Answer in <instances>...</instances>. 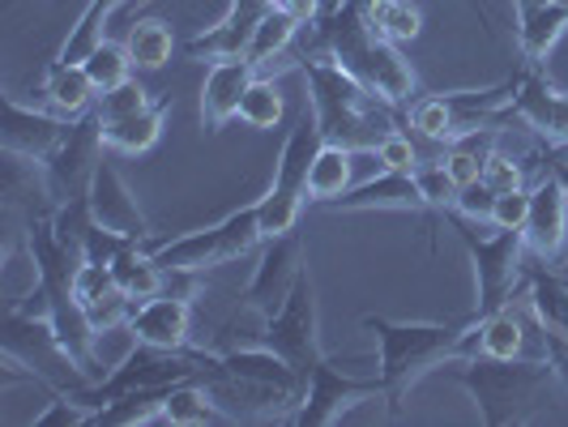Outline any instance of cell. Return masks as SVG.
<instances>
[{
  "mask_svg": "<svg viewBox=\"0 0 568 427\" xmlns=\"http://www.w3.org/2000/svg\"><path fill=\"white\" fill-rule=\"evenodd\" d=\"M440 223L462 240V248H466L470 265H475V291H479L475 313L487 316L496 313V308H505V304H513V291L526 278V265H521L526 240H521V231L491 227L484 235L479 231L484 223H470L457 210H440Z\"/></svg>",
  "mask_w": 568,
  "mask_h": 427,
  "instance_id": "cell-8",
  "label": "cell"
},
{
  "mask_svg": "<svg viewBox=\"0 0 568 427\" xmlns=\"http://www.w3.org/2000/svg\"><path fill=\"white\" fill-rule=\"evenodd\" d=\"M300 30H304V22H300L286 4H274V9L261 18V27H256L253 43H248L244 57L253 60L261 73H265L274 60H278V69H300V60H295V39H300Z\"/></svg>",
  "mask_w": 568,
  "mask_h": 427,
  "instance_id": "cell-20",
  "label": "cell"
},
{
  "mask_svg": "<svg viewBox=\"0 0 568 427\" xmlns=\"http://www.w3.org/2000/svg\"><path fill=\"white\" fill-rule=\"evenodd\" d=\"M103 150H108V145H103V120H99V112L78 115L73 129L64 133V142L43 159V184H48L52 205L85 197L90 175H94V167H99Z\"/></svg>",
  "mask_w": 568,
  "mask_h": 427,
  "instance_id": "cell-12",
  "label": "cell"
},
{
  "mask_svg": "<svg viewBox=\"0 0 568 427\" xmlns=\"http://www.w3.org/2000/svg\"><path fill=\"white\" fill-rule=\"evenodd\" d=\"M115 274V283H120V291L129 295V299H150V295H163L171 286V274L159 265V256L150 253V244L145 240H129L120 253L108 261Z\"/></svg>",
  "mask_w": 568,
  "mask_h": 427,
  "instance_id": "cell-22",
  "label": "cell"
},
{
  "mask_svg": "<svg viewBox=\"0 0 568 427\" xmlns=\"http://www.w3.org/2000/svg\"><path fill=\"white\" fill-rule=\"evenodd\" d=\"M308 265V248H304V231H286V235H274L261 244V256H256L253 274L244 283V295H240V308L253 313L256 321L274 316L283 308L286 291L295 286L300 270Z\"/></svg>",
  "mask_w": 568,
  "mask_h": 427,
  "instance_id": "cell-11",
  "label": "cell"
},
{
  "mask_svg": "<svg viewBox=\"0 0 568 427\" xmlns=\"http://www.w3.org/2000/svg\"><path fill=\"white\" fill-rule=\"evenodd\" d=\"M457 201V184L440 159H427L410 171H385L364 184H351L342 197L321 205L325 214H364V210H410V214H440Z\"/></svg>",
  "mask_w": 568,
  "mask_h": 427,
  "instance_id": "cell-6",
  "label": "cell"
},
{
  "mask_svg": "<svg viewBox=\"0 0 568 427\" xmlns=\"http://www.w3.org/2000/svg\"><path fill=\"white\" fill-rule=\"evenodd\" d=\"M359 329L376 342V376L385 385L389 419H402V401L424 376L479 350V313L454 321H389L364 313Z\"/></svg>",
  "mask_w": 568,
  "mask_h": 427,
  "instance_id": "cell-1",
  "label": "cell"
},
{
  "mask_svg": "<svg viewBox=\"0 0 568 427\" xmlns=\"http://www.w3.org/2000/svg\"><path fill=\"white\" fill-rule=\"evenodd\" d=\"M124 329L150 346H189L193 342V304H189V295H175L168 286L163 295L142 299Z\"/></svg>",
  "mask_w": 568,
  "mask_h": 427,
  "instance_id": "cell-19",
  "label": "cell"
},
{
  "mask_svg": "<svg viewBox=\"0 0 568 427\" xmlns=\"http://www.w3.org/2000/svg\"><path fill=\"white\" fill-rule=\"evenodd\" d=\"M521 316L513 313V304L496 308V313L479 316V350L491 359H517L521 355Z\"/></svg>",
  "mask_w": 568,
  "mask_h": 427,
  "instance_id": "cell-31",
  "label": "cell"
},
{
  "mask_svg": "<svg viewBox=\"0 0 568 427\" xmlns=\"http://www.w3.org/2000/svg\"><path fill=\"white\" fill-rule=\"evenodd\" d=\"M163 401H168V389H133V394H120V398L103 401V406L94 410L90 427L159 424V415H163Z\"/></svg>",
  "mask_w": 568,
  "mask_h": 427,
  "instance_id": "cell-29",
  "label": "cell"
},
{
  "mask_svg": "<svg viewBox=\"0 0 568 427\" xmlns=\"http://www.w3.org/2000/svg\"><path fill=\"white\" fill-rule=\"evenodd\" d=\"M513 4H517V18H521V13H530V9H539L542 0H513Z\"/></svg>",
  "mask_w": 568,
  "mask_h": 427,
  "instance_id": "cell-43",
  "label": "cell"
},
{
  "mask_svg": "<svg viewBox=\"0 0 568 427\" xmlns=\"http://www.w3.org/2000/svg\"><path fill=\"white\" fill-rule=\"evenodd\" d=\"M283 90L274 85V78H256L248 85V94H244V103H240V120L248 124V129H278L283 124Z\"/></svg>",
  "mask_w": 568,
  "mask_h": 427,
  "instance_id": "cell-34",
  "label": "cell"
},
{
  "mask_svg": "<svg viewBox=\"0 0 568 427\" xmlns=\"http://www.w3.org/2000/svg\"><path fill=\"white\" fill-rule=\"evenodd\" d=\"M0 115H4V120H0V150L34 159V163H43V159L64 142V133L73 129L69 115H57L52 108H48V112H43V108H27V103H18L13 94L0 99Z\"/></svg>",
  "mask_w": 568,
  "mask_h": 427,
  "instance_id": "cell-14",
  "label": "cell"
},
{
  "mask_svg": "<svg viewBox=\"0 0 568 427\" xmlns=\"http://www.w3.org/2000/svg\"><path fill=\"white\" fill-rule=\"evenodd\" d=\"M150 103H154V99H150V90H145L138 78H129V82L103 90V94H99V103H94V112H99V120L108 124V120H124V115H133V112H145Z\"/></svg>",
  "mask_w": 568,
  "mask_h": 427,
  "instance_id": "cell-35",
  "label": "cell"
},
{
  "mask_svg": "<svg viewBox=\"0 0 568 427\" xmlns=\"http://www.w3.org/2000/svg\"><path fill=\"white\" fill-rule=\"evenodd\" d=\"M124 0H85L82 13H78V22L69 27V34L60 39L57 57L52 60H64V64H82L99 43H103V30H108V18H112L115 9H120Z\"/></svg>",
  "mask_w": 568,
  "mask_h": 427,
  "instance_id": "cell-27",
  "label": "cell"
},
{
  "mask_svg": "<svg viewBox=\"0 0 568 427\" xmlns=\"http://www.w3.org/2000/svg\"><path fill=\"white\" fill-rule=\"evenodd\" d=\"M449 380L457 389H466V398L475 401L479 419L487 427H517L535 419L556 380V368L547 359H491L484 350L454 359L449 364Z\"/></svg>",
  "mask_w": 568,
  "mask_h": 427,
  "instance_id": "cell-4",
  "label": "cell"
},
{
  "mask_svg": "<svg viewBox=\"0 0 568 427\" xmlns=\"http://www.w3.org/2000/svg\"><path fill=\"white\" fill-rule=\"evenodd\" d=\"M85 64V73H90V82L99 85V94L103 90H112V85H120V82H129L133 78V57H129V48L124 43H112V39H103L90 57L82 60Z\"/></svg>",
  "mask_w": 568,
  "mask_h": 427,
  "instance_id": "cell-33",
  "label": "cell"
},
{
  "mask_svg": "<svg viewBox=\"0 0 568 427\" xmlns=\"http://www.w3.org/2000/svg\"><path fill=\"white\" fill-rule=\"evenodd\" d=\"M351 154L355 150H346L338 142H325L316 150L313 171H308V201L313 205H329L351 189Z\"/></svg>",
  "mask_w": 568,
  "mask_h": 427,
  "instance_id": "cell-28",
  "label": "cell"
},
{
  "mask_svg": "<svg viewBox=\"0 0 568 427\" xmlns=\"http://www.w3.org/2000/svg\"><path fill=\"white\" fill-rule=\"evenodd\" d=\"M168 112H171V99H154L145 112H133V115H124V120H108V124H103V145L115 150V154H129V159L154 150L159 138H163Z\"/></svg>",
  "mask_w": 568,
  "mask_h": 427,
  "instance_id": "cell-23",
  "label": "cell"
},
{
  "mask_svg": "<svg viewBox=\"0 0 568 427\" xmlns=\"http://www.w3.org/2000/svg\"><path fill=\"white\" fill-rule=\"evenodd\" d=\"M484 184L491 189V193L526 189V163L513 159V154H505V150H491V159H487V167H484Z\"/></svg>",
  "mask_w": 568,
  "mask_h": 427,
  "instance_id": "cell-37",
  "label": "cell"
},
{
  "mask_svg": "<svg viewBox=\"0 0 568 427\" xmlns=\"http://www.w3.org/2000/svg\"><path fill=\"white\" fill-rule=\"evenodd\" d=\"M539 154H542V150H539ZM542 159H547V171H551V175L565 184V193H568V154H542Z\"/></svg>",
  "mask_w": 568,
  "mask_h": 427,
  "instance_id": "cell-41",
  "label": "cell"
},
{
  "mask_svg": "<svg viewBox=\"0 0 568 427\" xmlns=\"http://www.w3.org/2000/svg\"><path fill=\"white\" fill-rule=\"evenodd\" d=\"M526 308L535 316V325H551V329H568V274L556 265L542 270H526Z\"/></svg>",
  "mask_w": 568,
  "mask_h": 427,
  "instance_id": "cell-26",
  "label": "cell"
},
{
  "mask_svg": "<svg viewBox=\"0 0 568 427\" xmlns=\"http://www.w3.org/2000/svg\"><path fill=\"white\" fill-rule=\"evenodd\" d=\"M565 235H568V193L565 184L542 167V175L530 189V214H526V253L542 256V261H560L565 253Z\"/></svg>",
  "mask_w": 568,
  "mask_h": 427,
  "instance_id": "cell-16",
  "label": "cell"
},
{
  "mask_svg": "<svg viewBox=\"0 0 568 427\" xmlns=\"http://www.w3.org/2000/svg\"><path fill=\"white\" fill-rule=\"evenodd\" d=\"M261 78L248 57H231V60H214L205 69V82H201V124L210 133H219L227 120L240 115V103L248 94V85Z\"/></svg>",
  "mask_w": 568,
  "mask_h": 427,
  "instance_id": "cell-18",
  "label": "cell"
},
{
  "mask_svg": "<svg viewBox=\"0 0 568 427\" xmlns=\"http://www.w3.org/2000/svg\"><path fill=\"white\" fill-rule=\"evenodd\" d=\"M295 73L304 78V90H308L304 99L313 108L325 142H338L355 154H376V145L406 124V112L389 108L372 85L359 82L329 52H304Z\"/></svg>",
  "mask_w": 568,
  "mask_h": 427,
  "instance_id": "cell-2",
  "label": "cell"
},
{
  "mask_svg": "<svg viewBox=\"0 0 568 427\" xmlns=\"http://www.w3.org/2000/svg\"><path fill=\"white\" fill-rule=\"evenodd\" d=\"M39 94L48 99L52 112L69 115V120L94 112V103H99V85L90 82L85 64H64V60H52V64H48V73H43V82H39Z\"/></svg>",
  "mask_w": 568,
  "mask_h": 427,
  "instance_id": "cell-21",
  "label": "cell"
},
{
  "mask_svg": "<svg viewBox=\"0 0 568 427\" xmlns=\"http://www.w3.org/2000/svg\"><path fill=\"white\" fill-rule=\"evenodd\" d=\"M145 244H150V253L159 256V265L168 274H205V270L231 265V261L261 248L265 235H261V214H256L253 201V205L231 210L227 218H219L210 227L184 231L175 240H145Z\"/></svg>",
  "mask_w": 568,
  "mask_h": 427,
  "instance_id": "cell-7",
  "label": "cell"
},
{
  "mask_svg": "<svg viewBox=\"0 0 568 427\" xmlns=\"http://www.w3.org/2000/svg\"><path fill=\"white\" fill-rule=\"evenodd\" d=\"M364 4H368V18L376 22V30H381L385 39H394V43L419 39L424 13H419L410 0H364Z\"/></svg>",
  "mask_w": 568,
  "mask_h": 427,
  "instance_id": "cell-32",
  "label": "cell"
},
{
  "mask_svg": "<svg viewBox=\"0 0 568 427\" xmlns=\"http://www.w3.org/2000/svg\"><path fill=\"white\" fill-rule=\"evenodd\" d=\"M261 342L274 346L291 368L308 380L316 359H325V346H321V308H316V283L313 270L304 265L295 286L286 291L283 308L274 316L261 321Z\"/></svg>",
  "mask_w": 568,
  "mask_h": 427,
  "instance_id": "cell-9",
  "label": "cell"
},
{
  "mask_svg": "<svg viewBox=\"0 0 568 427\" xmlns=\"http://www.w3.org/2000/svg\"><path fill=\"white\" fill-rule=\"evenodd\" d=\"M530 214V189H513V193H496V210H491V227L521 231Z\"/></svg>",
  "mask_w": 568,
  "mask_h": 427,
  "instance_id": "cell-39",
  "label": "cell"
},
{
  "mask_svg": "<svg viewBox=\"0 0 568 427\" xmlns=\"http://www.w3.org/2000/svg\"><path fill=\"white\" fill-rule=\"evenodd\" d=\"M313 27V48L304 52H329L334 60H342L364 85H372L389 108L406 112L419 99V73L406 60L402 43L385 39L376 22L368 18L364 0H342L329 13H321Z\"/></svg>",
  "mask_w": 568,
  "mask_h": 427,
  "instance_id": "cell-3",
  "label": "cell"
},
{
  "mask_svg": "<svg viewBox=\"0 0 568 427\" xmlns=\"http://www.w3.org/2000/svg\"><path fill=\"white\" fill-rule=\"evenodd\" d=\"M124 48H129V57H133V64H138L142 73H159L171 60V52H175L171 22H163V18H142V22H133Z\"/></svg>",
  "mask_w": 568,
  "mask_h": 427,
  "instance_id": "cell-30",
  "label": "cell"
},
{
  "mask_svg": "<svg viewBox=\"0 0 568 427\" xmlns=\"http://www.w3.org/2000/svg\"><path fill=\"white\" fill-rule=\"evenodd\" d=\"M321 145H325V133H321L313 108L304 99L295 124L286 129V142L278 150V163H274V180H270L265 197H256V214H261V235L265 240L300 227V214L308 205V171H313V159Z\"/></svg>",
  "mask_w": 568,
  "mask_h": 427,
  "instance_id": "cell-5",
  "label": "cell"
},
{
  "mask_svg": "<svg viewBox=\"0 0 568 427\" xmlns=\"http://www.w3.org/2000/svg\"><path fill=\"white\" fill-rule=\"evenodd\" d=\"M568 30V4L565 0H542L539 9L517 18V52L526 64H542L547 52L560 43V34Z\"/></svg>",
  "mask_w": 568,
  "mask_h": 427,
  "instance_id": "cell-24",
  "label": "cell"
},
{
  "mask_svg": "<svg viewBox=\"0 0 568 427\" xmlns=\"http://www.w3.org/2000/svg\"><path fill=\"white\" fill-rule=\"evenodd\" d=\"M376 163L385 171H410L419 167V163H427V159L419 154V145H415V133L402 124V129H394L385 142L376 145Z\"/></svg>",
  "mask_w": 568,
  "mask_h": 427,
  "instance_id": "cell-36",
  "label": "cell"
},
{
  "mask_svg": "<svg viewBox=\"0 0 568 427\" xmlns=\"http://www.w3.org/2000/svg\"><path fill=\"white\" fill-rule=\"evenodd\" d=\"M385 401V385L381 376H355V372H342L329 355L316 359L308 380H304V398L295 406L291 424L295 427H329L338 424L346 410L364 406V401Z\"/></svg>",
  "mask_w": 568,
  "mask_h": 427,
  "instance_id": "cell-10",
  "label": "cell"
},
{
  "mask_svg": "<svg viewBox=\"0 0 568 427\" xmlns=\"http://www.w3.org/2000/svg\"><path fill=\"white\" fill-rule=\"evenodd\" d=\"M159 424L205 427V424H231V415L219 406V398L210 394L205 380H184V385H171L168 389V401H163Z\"/></svg>",
  "mask_w": 568,
  "mask_h": 427,
  "instance_id": "cell-25",
  "label": "cell"
},
{
  "mask_svg": "<svg viewBox=\"0 0 568 427\" xmlns=\"http://www.w3.org/2000/svg\"><path fill=\"white\" fill-rule=\"evenodd\" d=\"M539 334H542V355H547V364L556 368V380L568 389V329L539 325Z\"/></svg>",
  "mask_w": 568,
  "mask_h": 427,
  "instance_id": "cell-40",
  "label": "cell"
},
{
  "mask_svg": "<svg viewBox=\"0 0 568 427\" xmlns=\"http://www.w3.org/2000/svg\"><path fill=\"white\" fill-rule=\"evenodd\" d=\"M509 120L526 124V133L539 138V150H565L568 145V90L542 73V64H521L517 94H513Z\"/></svg>",
  "mask_w": 568,
  "mask_h": 427,
  "instance_id": "cell-13",
  "label": "cell"
},
{
  "mask_svg": "<svg viewBox=\"0 0 568 427\" xmlns=\"http://www.w3.org/2000/svg\"><path fill=\"white\" fill-rule=\"evenodd\" d=\"M457 210L462 218H470V223H484L491 227V210H496V193L487 189L484 180H475V184H466V189H457V201L449 205Z\"/></svg>",
  "mask_w": 568,
  "mask_h": 427,
  "instance_id": "cell-38",
  "label": "cell"
},
{
  "mask_svg": "<svg viewBox=\"0 0 568 427\" xmlns=\"http://www.w3.org/2000/svg\"><path fill=\"white\" fill-rule=\"evenodd\" d=\"M466 4H470V13L479 18V27H484L487 34H491V39H496V22H491V13L484 9V0H466Z\"/></svg>",
  "mask_w": 568,
  "mask_h": 427,
  "instance_id": "cell-42",
  "label": "cell"
},
{
  "mask_svg": "<svg viewBox=\"0 0 568 427\" xmlns=\"http://www.w3.org/2000/svg\"><path fill=\"white\" fill-rule=\"evenodd\" d=\"M274 9V0H231L227 13L214 22L210 30L193 34L184 43V57L189 60H231V57H244L248 43H253L256 27L261 18Z\"/></svg>",
  "mask_w": 568,
  "mask_h": 427,
  "instance_id": "cell-17",
  "label": "cell"
},
{
  "mask_svg": "<svg viewBox=\"0 0 568 427\" xmlns=\"http://www.w3.org/2000/svg\"><path fill=\"white\" fill-rule=\"evenodd\" d=\"M274 4H278V0H274Z\"/></svg>",
  "mask_w": 568,
  "mask_h": 427,
  "instance_id": "cell-44",
  "label": "cell"
},
{
  "mask_svg": "<svg viewBox=\"0 0 568 427\" xmlns=\"http://www.w3.org/2000/svg\"><path fill=\"white\" fill-rule=\"evenodd\" d=\"M85 201H90V214L99 227L115 231L124 240H150V218H145L142 201L133 197L129 180L120 175L115 163L99 159V167L90 175V189H85Z\"/></svg>",
  "mask_w": 568,
  "mask_h": 427,
  "instance_id": "cell-15",
  "label": "cell"
},
{
  "mask_svg": "<svg viewBox=\"0 0 568 427\" xmlns=\"http://www.w3.org/2000/svg\"><path fill=\"white\" fill-rule=\"evenodd\" d=\"M565 4H568V0H565Z\"/></svg>",
  "mask_w": 568,
  "mask_h": 427,
  "instance_id": "cell-45",
  "label": "cell"
}]
</instances>
